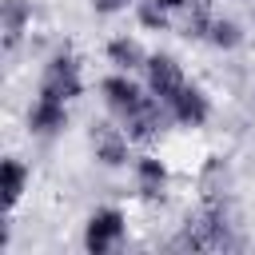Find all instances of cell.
Wrapping results in <instances>:
<instances>
[{
	"mask_svg": "<svg viewBox=\"0 0 255 255\" xmlns=\"http://www.w3.org/2000/svg\"><path fill=\"white\" fill-rule=\"evenodd\" d=\"M175 247H191V251H223L231 247V223H227V211L223 203H203L187 223H183V235L175 239Z\"/></svg>",
	"mask_w": 255,
	"mask_h": 255,
	"instance_id": "1",
	"label": "cell"
},
{
	"mask_svg": "<svg viewBox=\"0 0 255 255\" xmlns=\"http://www.w3.org/2000/svg\"><path fill=\"white\" fill-rule=\"evenodd\" d=\"M80 92H84V76H80L76 56H72V52H56V56L44 64V76H40V100L72 104Z\"/></svg>",
	"mask_w": 255,
	"mask_h": 255,
	"instance_id": "2",
	"label": "cell"
},
{
	"mask_svg": "<svg viewBox=\"0 0 255 255\" xmlns=\"http://www.w3.org/2000/svg\"><path fill=\"white\" fill-rule=\"evenodd\" d=\"M124 243V215L116 207H100L88 215V227H84V247L92 255H104V251H116Z\"/></svg>",
	"mask_w": 255,
	"mask_h": 255,
	"instance_id": "3",
	"label": "cell"
},
{
	"mask_svg": "<svg viewBox=\"0 0 255 255\" xmlns=\"http://www.w3.org/2000/svg\"><path fill=\"white\" fill-rule=\"evenodd\" d=\"M143 72H147V92H151L155 100H163V104H171V100L187 88L183 68H179L175 56H163V52H159V56H147Z\"/></svg>",
	"mask_w": 255,
	"mask_h": 255,
	"instance_id": "4",
	"label": "cell"
},
{
	"mask_svg": "<svg viewBox=\"0 0 255 255\" xmlns=\"http://www.w3.org/2000/svg\"><path fill=\"white\" fill-rule=\"evenodd\" d=\"M167 116H171V108L163 104V100H155V96H147L131 116H124L120 124H124V131H128V139H135V143H143V139H151L163 124H167Z\"/></svg>",
	"mask_w": 255,
	"mask_h": 255,
	"instance_id": "5",
	"label": "cell"
},
{
	"mask_svg": "<svg viewBox=\"0 0 255 255\" xmlns=\"http://www.w3.org/2000/svg\"><path fill=\"white\" fill-rule=\"evenodd\" d=\"M128 131H124V124L116 128V124H96L92 128V151H96V159L100 163H108V167H120V163H128Z\"/></svg>",
	"mask_w": 255,
	"mask_h": 255,
	"instance_id": "6",
	"label": "cell"
},
{
	"mask_svg": "<svg viewBox=\"0 0 255 255\" xmlns=\"http://www.w3.org/2000/svg\"><path fill=\"white\" fill-rule=\"evenodd\" d=\"M100 92H104V104L112 108V116L116 120H124V116H131L147 96H143V88L139 84H131L128 76H108L104 84H100Z\"/></svg>",
	"mask_w": 255,
	"mask_h": 255,
	"instance_id": "7",
	"label": "cell"
},
{
	"mask_svg": "<svg viewBox=\"0 0 255 255\" xmlns=\"http://www.w3.org/2000/svg\"><path fill=\"white\" fill-rule=\"evenodd\" d=\"M167 108H171V120H175V124H183V128H203V124H207V116H211V100H207L195 84H187V88H183Z\"/></svg>",
	"mask_w": 255,
	"mask_h": 255,
	"instance_id": "8",
	"label": "cell"
},
{
	"mask_svg": "<svg viewBox=\"0 0 255 255\" xmlns=\"http://www.w3.org/2000/svg\"><path fill=\"white\" fill-rule=\"evenodd\" d=\"M32 20V0H0V32H4V48L12 52L24 36Z\"/></svg>",
	"mask_w": 255,
	"mask_h": 255,
	"instance_id": "9",
	"label": "cell"
},
{
	"mask_svg": "<svg viewBox=\"0 0 255 255\" xmlns=\"http://www.w3.org/2000/svg\"><path fill=\"white\" fill-rule=\"evenodd\" d=\"M28 128L36 135H56L68 128V104H52V100H36L28 112Z\"/></svg>",
	"mask_w": 255,
	"mask_h": 255,
	"instance_id": "10",
	"label": "cell"
},
{
	"mask_svg": "<svg viewBox=\"0 0 255 255\" xmlns=\"http://www.w3.org/2000/svg\"><path fill=\"white\" fill-rule=\"evenodd\" d=\"M135 187H139V195H143V199H159V195H163V187H167V167H163L155 155L135 159Z\"/></svg>",
	"mask_w": 255,
	"mask_h": 255,
	"instance_id": "11",
	"label": "cell"
},
{
	"mask_svg": "<svg viewBox=\"0 0 255 255\" xmlns=\"http://www.w3.org/2000/svg\"><path fill=\"white\" fill-rule=\"evenodd\" d=\"M183 8L187 0H135V16L143 28H167Z\"/></svg>",
	"mask_w": 255,
	"mask_h": 255,
	"instance_id": "12",
	"label": "cell"
},
{
	"mask_svg": "<svg viewBox=\"0 0 255 255\" xmlns=\"http://www.w3.org/2000/svg\"><path fill=\"white\" fill-rule=\"evenodd\" d=\"M24 187H28V167H24L16 155H8V159L0 163V191H4V207H16V203H20V195H24Z\"/></svg>",
	"mask_w": 255,
	"mask_h": 255,
	"instance_id": "13",
	"label": "cell"
},
{
	"mask_svg": "<svg viewBox=\"0 0 255 255\" xmlns=\"http://www.w3.org/2000/svg\"><path fill=\"white\" fill-rule=\"evenodd\" d=\"M108 60H112L120 72H131V68H143V64H147V52L139 48V40H131V36H116V40L108 44Z\"/></svg>",
	"mask_w": 255,
	"mask_h": 255,
	"instance_id": "14",
	"label": "cell"
},
{
	"mask_svg": "<svg viewBox=\"0 0 255 255\" xmlns=\"http://www.w3.org/2000/svg\"><path fill=\"white\" fill-rule=\"evenodd\" d=\"M207 40L215 44V48H235L239 40H243V32H239V24L235 20H211V28H207Z\"/></svg>",
	"mask_w": 255,
	"mask_h": 255,
	"instance_id": "15",
	"label": "cell"
},
{
	"mask_svg": "<svg viewBox=\"0 0 255 255\" xmlns=\"http://www.w3.org/2000/svg\"><path fill=\"white\" fill-rule=\"evenodd\" d=\"M124 4H128V0H92V8H96V12H120Z\"/></svg>",
	"mask_w": 255,
	"mask_h": 255,
	"instance_id": "16",
	"label": "cell"
}]
</instances>
